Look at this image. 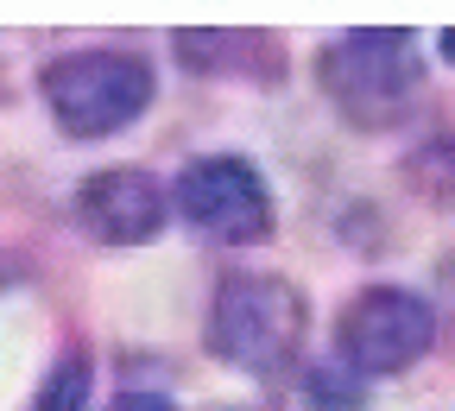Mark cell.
<instances>
[{"instance_id": "277c9868", "label": "cell", "mask_w": 455, "mask_h": 411, "mask_svg": "<svg viewBox=\"0 0 455 411\" xmlns=\"http://www.w3.org/2000/svg\"><path fill=\"white\" fill-rule=\"evenodd\" d=\"M436 342V317L424 298L398 285H373L341 310V367L348 374H405Z\"/></svg>"}, {"instance_id": "9c48e42d", "label": "cell", "mask_w": 455, "mask_h": 411, "mask_svg": "<svg viewBox=\"0 0 455 411\" xmlns=\"http://www.w3.org/2000/svg\"><path fill=\"white\" fill-rule=\"evenodd\" d=\"M83 399H89V355H64L51 367V380L38 386L32 411H83Z\"/></svg>"}, {"instance_id": "8992f818", "label": "cell", "mask_w": 455, "mask_h": 411, "mask_svg": "<svg viewBox=\"0 0 455 411\" xmlns=\"http://www.w3.org/2000/svg\"><path fill=\"white\" fill-rule=\"evenodd\" d=\"M164 215H171L164 190L146 171H101V178H89L76 190V222L108 247H146L164 228Z\"/></svg>"}, {"instance_id": "5b68a950", "label": "cell", "mask_w": 455, "mask_h": 411, "mask_svg": "<svg viewBox=\"0 0 455 411\" xmlns=\"http://www.w3.org/2000/svg\"><path fill=\"white\" fill-rule=\"evenodd\" d=\"M178 215L228 247H253L272 234V190L247 158H196L178 178Z\"/></svg>"}, {"instance_id": "7a4b0ae2", "label": "cell", "mask_w": 455, "mask_h": 411, "mask_svg": "<svg viewBox=\"0 0 455 411\" xmlns=\"http://www.w3.org/2000/svg\"><path fill=\"white\" fill-rule=\"evenodd\" d=\"M152 64L127 51H70L44 70V108L70 140H108L152 108Z\"/></svg>"}, {"instance_id": "ba28073f", "label": "cell", "mask_w": 455, "mask_h": 411, "mask_svg": "<svg viewBox=\"0 0 455 411\" xmlns=\"http://www.w3.org/2000/svg\"><path fill=\"white\" fill-rule=\"evenodd\" d=\"M367 392H361V374L348 367H310L304 380V411H361Z\"/></svg>"}, {"instance_id": "3957f363", "label": "cell", "mask_w": 455, "mask_h": 411, "mask_svg": "<svg viewBox=\"0 0 455 411\" xmlns=\"http://www.w3.org/2000/svg\"><path fill=\"white\" fill-rule=\"evenodd\" d=\"M304 342V291L284 285V278H221L215 304H209V348L228 367H247V374H272L298 355Z\"/></svg>"}, {"instance_id": "52a82bcc", "label": "cell", "mask_w": 455, "mask_h": 411, "mask_svg": "<svg viewBox=\"0 0 455 411\" xmlns=\"http://www.w3.org/2000/svg\"><path fill=\"white\" fill-rule=\"evenodd\" d=\"M178 57L203 77H278V44L266 32H178Z\"/></svg>"}, {"instance_id": "8fae6325", "label": "cell", "mask_w": 455, "mask_h": 411, "mask_svg": "<svg viewBox=\"0 0 455 411\" xmlns=\"http://www.w3.org/2000/svg\"><path fill=\"white\" fill-rule=\"evenodd\" d=\"M436 44H443V57H449V64H455V26H449V32H443Z\"/></svg>"}, {"instance_id": "30bf717a", "label": "cell", "mask_w": 455, "mask_h": 411, "mask_svg": "<svg viewBox=\"0 0 455 411\" xmlns=\"http://www.w3.org/2000/svg\"><path fill=\"white\" fill-rule=\"evenodd\" d=\"M108 411H178V405H171V399H158V392H121Z\"/></svg>"}, {"instance_id": "6da1fadb", "label": "cell", "mask_w": 455, "mask_h": 411, "mask_svg": "<svg viewBox=\"0 0 455 411\" xmlns=\"http://www.w3.org/2000/svg\"><path fill=\"white\" fill-rule=\"evenodd\" d=\"M424 64H418V38L411 32H341L323 51V95L348 114L355 127H392L405 121L411 101H418Z\"/></svg>"}]
</instances>
